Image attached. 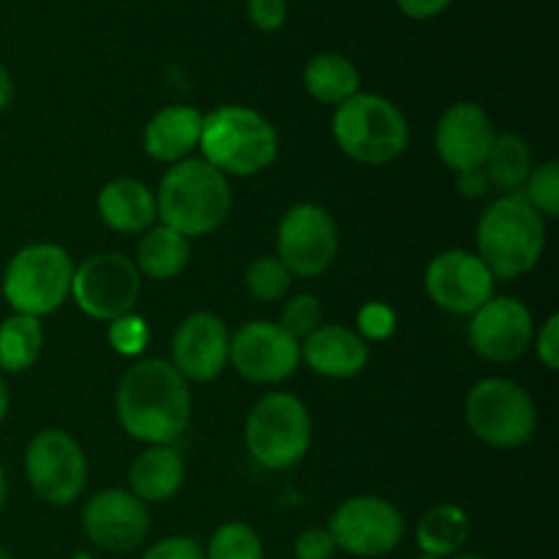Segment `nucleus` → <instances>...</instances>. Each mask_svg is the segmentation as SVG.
<instances>
[{
  "label": "nucleus",
  "mask_w": 559,
  "mask_h": 559,
  "mask_svg": "<svg viewBox=\"0 0 559 559\" xmlns=\"http://www.w3.org/2000/svg\"><path fill=\"white\" fill-rule=\"evenodd\" d=\"M120 426L147 445H173L191 418L189 382L169 360L142 358L131 366L115 393Z\"/></svg>",
  "instance_id": "f257e3e1"
},
{
  "label": "nucleus",
  "mask_w": 559,
  "mask_h": 559,
  "mask_svg": "<svg viewBox=\"0 0 559 559\" xmlns=\"http://www.w3.org/2000/svg\"><path fill=\"white\" fill-rule=\"evenodd\" d=\"M233 211V189L227 175L205 158H183L173 164L156 191V218L183 238H202L227 222Z\"/></svg>",
  "instance_id": "f03ea898"
},
{
  "label": "nucleus",
  "mask_w": 559,
  "mask_h": 559,
  "mask_svg": "<svg viewBox=\"0 0 559 559\" xmlns=\"http://www.w3.org/2000/svg\"><path fill=\"white\" fill-rule=\"evenodd\" d=\"M546 249V222L522 194L491 202L478 222V257L495 278L533 271Z\"/></svg>",
  "instance_id": "7ed1b4c3"
},
{
  "label": "nucleus",
  "mask_w": 559,
  "mask_h": 559,
  "mask_svg": "<svg viewBox=\"0 0 559 559\" xmlns=\"http://www.w3.org/2000/svg\"><path fill=\"white\" fill-rule=\"evenodd\" d=\"M200 151L202 158L227 178H251L276 162L278 134L265 115L227 104L202 120Z\"/></svg>",
  "instance_id": "20e7f679"
},
{
  "label": "nucleus",
  "mask_w": 559,
  "mask_h": 559,
  "mask_svg": "<svg viewBox=\"0 0 559 559\" xmlns=\"http://www.w3.org/2000/svg\"><path fill=\"white\" fill-rule=\"evenodd\" d=\"M333 140L344 156L360 164H388L409 145V126L402 109L377 93H355L333 115Z\"/></svg>",
  "instance_id": "39448f33"
},
{
  "label": "nucleus",
  "mask_w": 559,
  "mask_h": 559,
  "mask_svg": "<svg viewBox=\"0 0 559 559\" xmlns=\"http://www.w3.org/2000/svg\"><path fill=\"white\" fill-rule=\"evenodd\" d=\"M74 260L55 243H31L16 251L3 273V298L14 314H52L71 295Z\"/></svg>",
  "instance_id": "423d86ee"
},
{
  "label": "nucleus",
  "mask_w": 559,
  "mask_h": 559,
  "mask_svg": "<svg viewBox=\"0 0 559 559\" xmlns=\"http://www.w3.org/2000/svg\"><path fill=\"white\" fill-rule=\"evenodd\" d=\"M311 415L293 393H267L246 418V448L265 469H293L311 448Z\"/></svg>",
  "instance_id": "0eeeda50"
},
{
  "label": "nucleus",
  "mask_w": 559,
  "mask_h": 559,
  "mask_svg": "<svg viewBox=\"0 0 559 559\" xmlns=\"http://www.w3.org/2000/svg\"><path fill=\"white\" fill-rule=\"evenodd\" d=\"M464 420L480 442L491 448H522L533 440L538 409L533 396L508 377H489L464 399Z\"/></svg>",
  "instance_id": "6e6552de"
},
{
  "label": "nucleus",
  "mask_w": 559,
  "mask_h": 559,
  "mask_svg": "<svg viewBox=\"0 0 559 559\" xmlns=\"http://www.w3.org/2000/svg\"><path fill=\"white\" fill-rule=\"evenodd\" d=\"M25 475L38 500L71 506L87 484V459L80 442L63 429H44L25 451Z\"/></svg>",
  "instance_id": "1a4fd4ad"
},
{
  "label": "nucleus",
  "mask_w": 559,
  "mask_h": 559,
  "mask_svg": "<svg viewBox=\"0 0 559 559\" xmlns=\"http://www.w3.org/2000/svg\"><path fill=\"white\" fill-rule=\"evenodd\" d=\"M142 293V276L134 260L115 251L93 254L74 267L71 298L87 317L112 322L134 311Z\"/></svg>",
  "instance_id": "9d476101"
},
{
  "label": "nucleus",
  "mask_w": 559,
  "mask_h": 559,
  "mask_svg": "<svg viewBox=\"0 0 559 559\" xmlns=\"http://www.w3.org/2000/svg\"><path fill=\"white\" fill-rule=\"evenodd\" d=\"M333 540L353 557L374 559L391 555L404 538V516L391 500L377 495L349 497L328 522Z\"/></svg>",
  "instance_id": "9b49d317"
},
{
  "label": "nucleus",
  "mask_w": 559,
  "mask_h": 559,
  "mask_svg": "<svg viewBox=\"0 0 559 559\" xmlns=\"http://www.w3.org/2000/svg\"><path fill=\"white\" fill-rule=\"evenodd\" d=\"M278 260L293 276L314 278L333 265L338 254V227L325 207L314 202L293 205L276 233Z\"/></svg>",
  "instance_id": "f8f14e48"
},
{
  "label": "nucleus",
  "mask_w": 559,
  "mask_h": 559,
  "mask_svg": "<svg viewBox=\"0 0 559 559\" xmlns=\"http://www.w3.org/2000/svg\"><path fill=\"white\" fill-rule=\"evenodd\" d=\"M229 364L243 380L276 385L298 369L300 344L278 322H246L229 333Z\"/></svg>",
  "instance_id": "ddd939ff"
},
{
  "label": "nucleus",
  "mask_w": 559,
  "mask_h": 559,
  "mask_svg": "<svg viewBox=\"0 0 559 559\" xmlns=\"http://www.w3.org/2000/svg\"><path fill=\"white\" fill-rule=\"evenodd\" d=\"M426 293L442 311L473 317L495 298V276L473 251L448 249L426 267Z\"/></svg>",
  "instance_id": "4468645a"
},
{
  "label": "nucleus",
  "mask_w": 559,
  "mask_h": 559,
  "mask_svg": "<svg viewBox=\"0 0 559 559\" xmlns=\"http://www.w3.org/2000/svg\"><path fill=\"white\" fill-rule=\"evenodd\" d=\"M82 530L96 549L126 555L145 544L151 533V513L131 491L104 489L87 500L82 511Z\"/></svg>",
  "instance_id": "2eb2a0df"
},
{
  "label": "nucleus",
  "mask_w": 559,
  "mask_h": 559,
  "mask_svg": "<svg viewBox=\"0 0 559 559\" xmlns=\"http://www.w3.org/2000/svg\"><path fill=\"white\" fill-rule=\"evenodd\" d=\"M535 325L527 306L516 298H491L480 306L469 322V344L480 358L491 364H511L522 358L533 344Z\"/></svg>",
  "instance_id": "dca6fc26"
},
{
  "label": "nucleus",
  "mask_w": 559,
  "mask_h": 559,
  "mask_svg": "<svg viewBox=\"0 0 559 559\" xmlns=\"http://www.w3.org/2000/svg\"><path fill=\"white\" fill-rule=\"evenodd\" d=\"M229 364V328L211 311H194L173 336V366L186 382H211Z\"/></svg>",
  "instance_id": "f3484780"
},
{
  "label": "nucleus",
  "mask_w": 559,
  "mask_h": 559,
  "mask_svg": "<svg viewBox=\"0 0 559 559\" xmlns=\"http://www.w3.org/2000/svg\"><path fill=\"white\" fill-rule=\"evenodd\" d=\"M495 136V123L480 104L459 102L448 107L437 123V156L453 173L484 167Z\"/></svg>",
  "instance_id": "a211bd4d"
},
{
  "label": "nucleus",
  "mask_w": 559,
  "mask_h": 559,
  "mask_svg": "<svg viewBox=\"0 0 559 559\" xmlns=\"http://www.w3.org/2000/svg\"><path fill=\"white\" fill-rule=\"evenodd\" d=\"M300 360H306L320 377L347 380L366 369L369 344L353 328L320 325L306 342H300Z\"/></svg>",
  "instance_id": "6ab92c4d"
},
{
  "label": "nucleus",
  "mask_w": 559,
  "mask_h": 559,
  "mask_svg": "<svg viewBox=\"0 0 559 559\" xmlns=\"http://www.w3.org/2000/svg\"><path fill=\"white\" fill-rule=\"evenodd\" d=\"M202 120H205V115L189 104H173V107L158 109L147 120L145 134H142L145 153L164 164H178L183 158H191V151L200 147Z\"/></svg>",
  "instance_id": "aec40b11"
},
{
  "label": "nucleus",
  "mask_w": 559,
  "mask_h": 559,
  "mask_svg": "<svg viewBox=\"0 0 559 559\" xmlns=\"http://www.w3.org/2000/svg\"><path fill=\"white\" fill-rule=\"evenodd\" d=\"M98 216L115 233H145L156 222V194L134 178L109 180L98 191Z\"/></svg>",
  "instance_id": "412c9836"
},
{
  "label": "nucleus",
  "mask_w": 559,
  "mask_h": 559,
  "mask_svg": "<svg viewBox=\"0 0 559 559\" xmlns=\"http://www.w3.org/2000/svg\"><path fill=\"white\" fill-rule=\"evenodd\" d=\"M183 478L186 462L178 448L147 445L131 464V495L142 502H167L178 495Z\"/></svg>",
  "instance_id": "4be33fe9"
},
{
  "label": "nucleus",
  "mask_w": 559,
  "mask_h": 559,
  "mask_svg": "<svg viewBox=\"0 0 559 559\" xmlns=\"http://www.w3.org/2000/svg\"><path fill=\"white\" fill-rule=\"evenodd\" d=\"M189 257V238L158 224V227L145 229V235H142L140 246H136L134 265L140 276L153 278V282H169V278L180 276L186 271Z\"/></svg>",
  "instance_id": "5701e85b"
},
{
  "label": "nucleus",
  "mask_w": 559,
  "mask_h": 559,
  "mask_svg": "<svg viewBox=\"0 0 559 559\" xmlns=\"http://www.w3.org/2000/svg\"><path fill=\"white\" fill-rule=\"evenodd\" d=\"M306 91L322 104L349 102L355 93H360V71L347 55L342 52H320L306 63L304 71Z\"/></svg>",
  "instance_id": "b1692460"
},
{
  "label": "nucleus",
  "mask_w": 559,
  "mask_h": 559,
  "mask_svg": "<svg viewBox=\"0 0 559 559\" xmlns=\"http://www.w3.org/2000/svg\"><path fill=\"white\" fill-rule=\"evenodd\" d=\"M469 516L459 506H435L420 516L415 540L420 555L448 559L464 549L469 540Z\"/></svg>",
  "instance_id": "393cba45"
},
{
  "label": "nucleus",
  "mask_w": 559,
  "mask_h": 559,
  "mask_svg": "<svg viewBox=\"0 0 559 559\" xmlns=\"http://www.w3.org/2000/svg\"><path fill=\"white\" fill-rule=\"evenodd\" d=\"M484 173L489 178V186L506 191V194H522L524 183H527L530 173H533V153L524 136L497 134L495 145H491L489 156H486Z\"/></svg>",
  "instance_id": "a878e982"
},
{
  "label": "nucleus",
  "mask_w": 559,
  "mask_h": 559,
  "mask_svg": "<svg viewBox=\"0 0 559 559\" xmlns=\"http://www.w3.org/2000/svg\"><path fill=\"white\" fill-rule=\"evenodd\" d=\"M44 347L41 322L27 314H11L0 322V371L22 374L38 360Z\"/></svg>",
  "instance_id": "bb28decb"
},
{
  "label": "nucleus",
  "mask_w": 559,
  "mask_h": 559,
  "mask_svg": "<svg viewBox=\"0 0 559 559\" xmlns=\"http://www.w3.org/2000/svg\"><path fill=\"white\" fill-rule=\"evenodd\" d=\"M205 559H265V549L249 524L227 522L213 533Z\"/></svg>",
  "instance_id": "cd10ccee"
},
{
  "label": "nucleus",
  "mask_w": 559,
  "mask_h": 559,
  "mask_svg": "<svg viewBox=\"0 0 559 559\" xmlns=\"http://www.w3.org/2000/svg\"><path fill=\"white\" fill-rule=\"evenodd\" d=\"M289 287H293V273L284 267L278 257H260L246 267V289L251 298L262 300V304L282 300Z\"/></svg>",
  "instance_id": "c85d7f7f"
},
{
  "label": "nucleus",
  "mask_w": 559,
  "mask_h": 559,
  "mask_svg": "<svg viewBox=\"0 0 559 559\" xmlns=\"http://www.w3.org/2000/svg\"><path fill=\"white\" fill-rule=\"evenodd\" d=\"M522 197L540 213L544 218L559 216V164L546 162L533 167L527 183H524Z\"/></svg>",
  "instance_id": "c756f323"
},
{
  "label": "nucleus",
  "mask_w": 559,
  "mask_h": 559,
  "mask_svg": "<svg viewBox=\"0 0 559 559\" xmlns=\"http://www.w3.org/2000/svg\"><path fill=\"white\" fill-rule=\"evenodd\" d=\"M278 325H282L298 344L306 342V338L322 325L320 300H317L311 293L293 295V298L287 300V306H284Z\"/></svg>",
  "instance_id": "7c9ffc66"
},
{
  "label": "nucleus",
  "mask_w": 559,
  "mask_h": 559,
  "mask_svg": "<svg viewBox=\"0 0 559 559\" xmlns=\"http://www.w3.org/2000/svg\"><path fill=\"white\" fill-rule=\"evenodd\" d=\"M151 331H147V322L142 317H136L134 311L126 317H118L109 325V344H112L115 353L120 355H140L145 349Z\"/></svg>",
  "instance_id": "2f4dec72"
},
{
  "label": "nucleus",
  "mask_w": 559,
  "mask_h": 559,
  "mask_svg": "<svg viewBox=\"0 0 559 559\" xmlns=\"http://www.w3.org/2000/svg\"><path fill=\"white\" fill-rule=\"evenodd\" d=\"M399 325L396 311L382 300H371L358 311V336L364 342H385L393 336Z\"/></svg>",
  "instance_id": "473e14b6"
},
{
  "label": "nucleus",
  "mask_w": 559,
  "mask_h": 559,
  "mask_svg": "<svg viewBox=\"0 0 559 559\" xmlns=\"http://www.w3.org/2000/svg\"><path fill=\"white\" fill-rule=\"evenodd\" d=\"M246 14L257 31L276 33L287 22V0H246Z\"/></svg>",
  "instance_id": "72a5a7b5"
},
{
  "label": "nucleus",
  "mask_w": 559,
  "mask_h": 559,
  "mask_svg": "<svg viewBox=\"0 0 559 559\" xmlns=\"http://www.w3.org/2000/svg\"><path fill=\"white\" fill-rule=\"evenodd\" d=\"M338 546L328 527H309L295 538V557L298 559H333Z\"/></svg>",
  "instance_id": "f704fd0d"
},
{
  "label": "nucleus",
  "mask_w": 559,
  "mask_h": 559,
  "mask_svg": "<svg viewBox=\"0 0 559 559\" xmlns=\"http://www.w3.org/2000/svg\"><path fill=\"white\" fill-rule=\"evenodd\" d=\"M142 559H205V549H202L194 538L169 535V538L153 544L151 549L142 555Z\"/></svg>",
  "instance_id": "c9c22d12"
},
{
  "label": "nucleus",
  "mask_w": 559,
  "mask_h": 559,
  "mask_svg": "<svg viewBox=\"0 0 559 559\" xmlns=\"http://www.w3.org/2000/svg\"><path fill=\"white\" fill-rule=\"evenodd\" d=\"M535 347H538L540 364L549 371L559 369V314H551L549 320L544 322V328L538 331V338H535Z\"/></svg>",
  "instance_id": "e433bc0d"
},
{
  "label": "nucleus",
  "mask_w": 559,
  "mask_h": 559,
  "mask_svg": "<svg viewBox=\"0 0 559 559\" xmlns=\"http://www.w3.org/2000/svg\"><path fill=\"white\" fill-rule=\"evenodd\" d=\"M451 5H453V0H396V9L402 11L404 16H409V20H418V22L435 20V16L445 14Z\"/></svg>",
  "instance_id": "4c0bfd02"
},
{
  "label": "nucleus",
  "mask_w": 559,
  "mask_h": 559,
  "mask_svg": "<svg viewBox=\"0 0 559 559\" xmlns=\"http://www.w3.org/2000/svg\"><path fill=\"white\" fill-rule=\"evenodd\" d=\"M456 186H459V191H462V197H467V200H478V197H484L486 191L491 189L484 167L464 169V173H459Z\"/></svg>",
  "instance_id": "58836bf2"
},
{
  "label": "nucleus",
  "mask_w": 559,
  "mask_h": 559,
  "mask_svg": "<svg viewBox=\"0 0 559 559\" xmlns=\"http://www.w3.org/2000/svg\"><path fill=\"white\" fill-rule=\"evenodd\" d=\"M14 98V80H11V71L0 63V112L11 104Z\"/></svg>",
  "instance_id": "ea45409f"
},
{
  "label": "nucleus",
  "mask_w": 559,
  "mask_h": 559,
  "mask_svg": "<svg viewBox=\"0 0 559 559\" xmlns=\"http://www.w3.org/2000/svg\"><path fill=\"white\" fill-rule=\"evenodd\" d=\"M9 415V388H5L3 374H0V420Z\"/></svg>",
  "instance_id": "a19ab883"
},
{
  "label": "nucleus",
  "mask_w": 559,
  "mask_h": 559,
  "mask_svg": "<svg viewBox=\"0 0 559 559\" xmlns=\"http://www.w3.org/2000/svg\"><path fill=\"white\" fill-rule=\"evenodd\" d=\"M5 495H9V480H5V469L3 464H0V511H3L5 506Z\"/></svg>",
  "instance_id": "79ce46f5"
},
{
  "label": "nucleus",
  "mask_w": 559,
  "mask_h": 559,
  "mask_svg": "<svg viewBox=\"0 0 559 559\" xmlns=\"http://www.w3.org/2000/svg\"><path fill=\"white\" fill-rule=\"evenodd\" d=\"M451 559H486V557H480V555H453Z\"/></svg>",
  "instance_id": "37998d69"
},
{
  "label": "nucleus",
  "mask_w": 559,
  "mask_h": 559,
  "mask_svg": "<svg viewBox=\"0 0 559 559\" xmlns=\"http://www.w3.org/2000/svg\"><path fill=\"white\" fill-rule=\"evenodd\" d=\"M0 559H14L9 555V549H3V546H0Z\"/></svg>",
  "instance_id": "c03bdc74"
},
{
  "label": "nucleus",
  "mask_w": 559,
  "mask_h": 559,
  "mask_svg": "<svg viewBox=\"0 0 559 559\" xmlns=\"http://www.w3.org/2000/svg\"><path fill=\"white\" fill-rule=\"evenodd\" d=\"M415 559H437V557H429V555H420V557H415Z\"/></svg>",
  "instance_id": "a18cd8bd"
}]
</instances>
